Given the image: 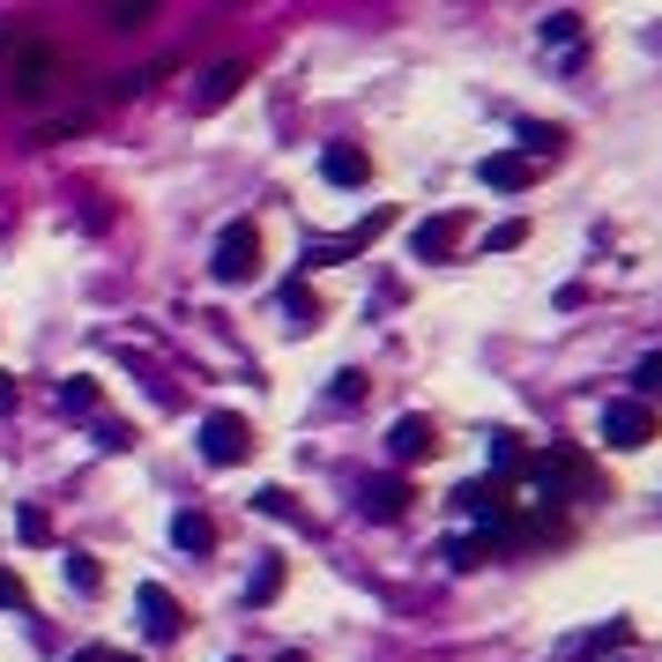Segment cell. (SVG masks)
<instances>
[{
    "instance_id": "6da1fadb",
    "label": "cell",
    "mask_w": 662,
    "mask_h": 662,
    "mask_svg": "<svg viewBox=\"0 0 662 662\" xmlns=\"http://www.w3.org/2000/svg\"><path fill=\"white\" fill-rule=\"evenodd\" d=\"M253 261H261V231H253V217L223 223L217 253H209V275H217V283H245V275H253Z\"/></svg>"
},
{
    "instance_id": "7a4b0ae2",
    "label": "cell",
    "mask_w": 662,
    "mask_h": 662,
    "mask_svg": "<svg viewBox=\"0 0 662 662\" xmlns=\"http://www.w3.org/2000/svg\"><path fill=\"white\" fill-rule=\"evenodd\" d=\"M0 82H8L16 98H46L52 82H60V52L38 46V38H23V52H16V60L0 68Z\"/></svg>"
},
{
    "instance_id": "3957f363",
    "label": "cell",
    "mask_w": 662,
    "mask_h": 662,
    "mask_svg": "<svg viewBox=\"0 0 662 662\" xmlns=\"http://www.w3.org/2000/svg\"><path fill=\"white\" fill-rule=\"evenodd\" d=\"M201 454H209L217 469L245 462V418H231V410H209V418H201Z\"/></svg>"
},
{
    "instance_id": "277c9868",
    "label": "cell",
    "mask_w": 662,
    "mask_h": 662,
    "mask_svg": "<svg viewBox=\"0 0 662 662\" xmlns=\"http://www.w3.org/2000/svg\"><path fill=\"white\" fill-rule=\"evenodd\" d=\"M603 440L625 447V454L648 447V440H655V410H648V402H611V410H603Z\"/></svg>"
},
{
    "instance_id": "5b68a950",
    "label": "cell",
    "mask_w": 662,
    "mask_h": 662,
    "mask_svg": "<svg viewBox=\"0 0 662 662\" xmlns=\"http://www.w3.org/2000/svg\"><path fill=\"white\" fill-rule=\"evenodd\" d=\"M358 506H365V521H394L402 506H410V484H402V477H365Z\"/></svg>"
},
{
    "instance_id": "8992f818",
    "label": "cell",
    "mask_w": 662,
    "mask_h": 662,
    "mask_svg": "<svg viewBox=\"0 0 662 662\" xmlns=\"http://www.w3.org/2000/svg\"><path fill=\"white\" fill-rule=\"evenodd\" d=\"M477 179H484V187H499V194H521V187L536 179V164H529V157H514V149H499V157H484V164H477Z\"/></svg>"
},
{
    "instance_id": "52a82bcc",
    "label": "cell",
    "mask_w": 662,
    "mask_h": 662,
    "mask_svg": "<svg viewBox=\"0 0 662 662\" xmlns=\"http://www.w3.org/2000/svg\"><path fill=\"white\" fill-rule=\"evenodd\" d=\"M134 603H142L149 640H172V633H179V603H172L164 589H157V581H142V589H134Z\"/></svg>"
},
{
    "instance_id": "ba28073f",
    "label": "cell",
    "mask_w": 662,
    "mask_h": 662,
    "mask_svg": "<svg viewBox=\"0 0 662 662\" xmlns=\"http://www.w3.org/2000/svg\"><path fill=\"white\" fill-rule=\"evenodd\" d=\"M239 82H245V68H239V60L209 68V74H201V90H194V112H217V104H231V98H239Z\"/></svg>"
},
{
    "instance_id": "9c48e42d",
    "label": "cell",
    "mask_w": 662,
    "mask_h": 662,
    "mask_svg": "<svg viewBox=\"0 0 662 662\" xmlns=\"http://www.w3.org/2000/svg\"><path fill=\"white\" fill-rule=\"evenodd\" d=\"M365 172H372V164H365V149H350V142H335L328 157H320V179H328V187H358Z\"/></svg>"
},
{
    "instance_id": "30bf717a",
    "label": "cell",
    "mask_w": 662,
    "mask_h": 662,
    "mask_svg": "<svg viewBox=\"0 0 662 662\" xmlns=\"http://www.w3.org/2000/svg\"><path fill=\"white\" fill-rule=\"evenodd\" d=\"M454 239H462V217H432V223H418V261H440V253H454Z\"/></svg>"
},
{
    "instance_id": "8fae6325",
    "label": "cell",
    "mask_w": 662,
    "mask_h": 662,
    "mask_svg": "<svg viewBox=\"0 0 662 662\" xmlns=\"http://www.w3.org/2000/svg\"><path fill=\"white\" fill-rule=\"evenodd\" d=\"M424 447H432V424H424V418H402V424L388 432V454H394V462H418Z\"/></svg>"
},
{
    "instance_id": "7c38bea8",
    "label": "cell",
    "mask_w": 662,
    "mask_h": 662,
    "mask_svg": "<svg viewBox=\"0 0 662 662\" xmlns=\"http://www.w3.org/2000/svg\"><path fill=\"white\" fill-rule=\"evenodd\" d=\"M559 142H565V134H559V127H543V120L521 127V157H529V164H536V157H559Z\"/></svg>"
},
{
    "instance_id": "4fadbf2b",
    "label": "cell",
    "mask_w": 662,
    "mask_h": 662,
    "mask_svg": "<svg viewBox=\"0 0 662 662\" xmlns=\"http://www.w3.org/2000/svg\"><path fill=\"white\" fill-rule=\"evenodd\" d=\"M172 536H179V551H217V529H209L201 514H179V521H172Z\"/></svg>"
},
{
    "instance_id": "5bb4252c",
    "label": "cell",
    "mask_w": 662,
    "mask_h": 662,
    "mask_svg": "<svg viewBox=\"0 0 662 662\" xmlns=\"http://www.w3.org/2000/svg\"><path fill=\"white\" fill-rule=\"evenodd\" d=\"M275 589H283V559H261V573L245 581V595H253V603H275Z\"/></svg>"
},
{
    "instance_id": "9a60e30c",
    "label": "cell",
    "mask_w": 662,
    "mask_h": 662,
    "mask_svg": "<svg viewBox=\"0 0 662 662\" xmlns=\"http://www.w3.org/2000/svg\"><path fill=\"white\" fill-rule=\"evenodd\" d=\"M573 38H581V16H573V8L543 16V46H573Z\"/></svg>"
},
{
    "instance_id": "2e32d148",
    "label": "cell",
    "mask_w": 662,
    "mask_h": 662,
    "mask_svg": "<svg viewBox=\"0 0 662 662\" xmlns=\"http://www.w3.org/2000/svg\"><path fill=\"white\" fill-rule=\"evenodd\" d=\"M253 506H261L269 521H298V506H291V491H283V484H269L261 499H253Z\"/></svg>"
},
{
    "instance_id": "e0dca14e",
    "label": "cell",
    "mask_w": 662,
    "mask_h": 662,
    "mask_svg": "<svg viewBox=\"0 0 662 662\" xmlns=\"http://www.w3.org/2000/svg\"><path fill=\"white\" fill-rule=\"evenodd\" d=\"M23 603H30L23 573H8V565H0V611H23Z\"/></svg>"
},
{
    "instance_id": "ac0fdd59",
    "label": "cell",
    "mask_w": 662,
    "mask_h": 662,
    "mask_svg": "<svg viewBox=\"0 0 662 662\" xmlns=\"http://www.w3.org/2000/svg\"><path fill=\"white\" fill-rule=\"evenodd\" d=\"M60 410H98V388H90V380H68V388H60Z\"/></svg>"
},
{
    "instance_id": "d6986e66",
    "label": "cell",
    "mask_w": 662,
    "mask_h": 662,
    "mask_svg": "<svg viewBox=\"0 0 662 662\" xmlns=\"http://www.w3.org/2000/svg\"><path fill=\"white\" fill-rule=\"evenodd\" d=\"M98 581H104V573H98V565H90V559H68V589L98 595Z\"/></svg>"
},
{
    "instance_id": "ffe728a7",
    "label": "cell",
    "mask_w": 662,
    "mask_h": 662,
    "mask_svg": "<svg viewBox=\"0 0 662 662\" xmlns=\"http://www.w3.org/2000/svg\"><path fill=\"white\" fill-rule=\"evenodd\" d=\"M104 23L127 30V23H149V0H134V8H104Z\"/></svg>"
},
{
    "instance_id": "44dd1931",
    "label": "cell",
    "mask_w": 662,
    "mask_h": 662,
    "mask_svg": "<svg viewBox=\"0 0 662 662\" xmlns=\"http://www.w3.org/2000/svg\"><path fill=\"white\" fill-rule=\"evenodd\" d=\"M633 380H640V394H662V358H640Z\"/></svg>"
},
{
    "instance_id": "7402d4cb",
    "label": "cell",
    "mask_w": 662,
    "mask_h": 662,
    "mask_svg": "<svg viewBox=\"0 0 662 662\" xmlns=\"http://www.w3.org/2000/svg\"><path fill=\"white\" fill-rule=\"evenodd\" d=\"M521 239H529V223H499V231H491V245H499V253H514Z\"/></svg>"
},
{
    "instance_id": "603a6c76",
    "label": "cell",
    "mask_w": 662,
    "mask_h": 662,
    "mask_svg": "<svg viewBox=\"0 0 662 662\" xmlns=\"http://www.w3.org/2000/svg\"><path fill=\"white\" fill-rule=\"evenodd\" d=\"M365 394V372H335V402H358Z\"/></svg>"
},
{
    "instance_id": "cb8c5ba5",
    "label": "cell",
    "mask_w": 662,
    "mask_h": 662,
    "mask_svg": "<svg viewBox=\"0 0 662 662\" xmlns=\"http://www.w3.org/2000/svg\"><path fill=\"white\" fill-rule=\"evenodd\" d=\"M16 529H23L30 543H46V514H38V506H23V514H16Z\"/></svg>"
},
{
    "instance_id": "d4e9b609",
    "label": "cell",
    "mask_w": 662,
    "mask_h": 662,
    "mask_svg": "<svg viewBox=\"0 0 662 662\" xmlns=\"http://www.w3.org/2000/svg\"><path fill=\"white\" fill-rule=\"evenodd\" d=\"M74 662H112V655H74Z\"/></svg>"
},
{
    "instance_id": "484cf974",
    "label": "cell",
    "mask_w": 662,
    "mask_h": 662,
    "mask_svg": "<svg viewBox=\"0 0 662 662\" xmlns=\"http://www.w3.org/2000/svg\"><path fill=\"white\" fill-rule=\"evenodd\" d=\"M112 662H127V655H112Z\"/></svg>"
}]
</instances>
